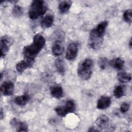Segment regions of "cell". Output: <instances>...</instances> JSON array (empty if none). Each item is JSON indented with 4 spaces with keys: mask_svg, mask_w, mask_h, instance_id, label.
Returning a JSON list of instances; mask_svg holds the SVG:
<instances>
[{
    "mask_svg": "<svg viewBox=\"0 0 132 132\" xmlns=\"http://www.w3.org/2000/svg\"><path fill=\"white\" fill-rule=\"evenodd\" d=\"M45 44L44 37L41 34L36 35L34 37L32 42L23 48V54L24 58L35 60Z\"/></svg>",
    "mask_w": 132,
    "mask_h": 132,
    "instance_id": "6da1fadb",
    "label": "cell"
},
{
    "mask_svg": "<svg viewBox=\"0 0 132 132\" xmlns=\"http://www.w3.org/2000/svg\"><path fill=\"white\" fill-rule=\"evenodd\" d=\"M93 67V61L90 58H86L78 64L77 73L81 79L87 80L90 78Z\"/></svg>",
    "mask_w": 132,
    "mask_h": 132,
    "instance_id": "7a4b0ae2",
    "label": "cell"
},
{
    "mask_svg": "<svg viewBox=\"0 0 132 132\" xmlns=\"http://www.w3.org/2000/svg\"><path fill=\"white\" fill-rule=\"evenodd\" d=\"M47 9L46 4L43 1H34L32 2L28 11V16L31 20H36L43 15Z\"/></svg>",
    "mask_w": 132,
    "mask_h": 132,
    "instance_id": "3957f363",
    "label": "cell"
},
{
    "mask_svg": "<svg viewBox=\"0 0 132 132\" xmlns=\"http://www.w3.org/2000/svg\"><path fill=\"white\" fill-rule=\"evenodd\" d=\"M75 110V104L72 100H68L65 105L57 107L55 111L57 115L60 117H65L67 114L74 112Z\"/></svg>",
    "mask_w": 132,
    "mask_h": 132,
    "instance_id": "277c9868",
    "label": "cell"
},
{
    "mask_svg": "<svg viewBox=\"0 0 132 132\" xmlns=\"http://www.w3.org/2000/svg\"><path fill=\"white\" fill-rule=\"evenodd\" d=\"M103 41V38L100 37L96 32L95 28L92 29L89 36L88 44L93 50H98L101 46Z\"/></svg>",
    "mask_w": 132,
    "mask_h": 132,
    "instance_id": "5b68a950",
    "label": "cell"
},
{
    "mask_svg": "<svg viewBox=\"0 0 132 132\" xmlns=\"http://www.w3.org/2000/svg\"><path fill=\"white\" fill-rule=\"evenodd\" d=\"M12 44V40L11 38L8 36H4L0 39V49L1 57H4L8 52L10 46Z\"/></svg>",
    "mask_w": 132,
    "mask_h": 132,
    "instance_id": "8992f818",
    "label": "cell"
},
{
    "mask_svg": "<svg viewBox=\"0 0 132 132\" xmlns=\"http://www.w3.org/2000/svg\"><path fill=\"white\" fill-rule=\"evenodd\" d=\"M10 126L15 128L17 131H28V126L27 124L23 121H21L20 120L16 118H13L10 121Z\"/></svg>",
    "mask_w": 132,
    "mask_h": 132,
    "instance_id": "52a82bcc",
    "label": "cell"
},
{
    "mask_svg": "<svg viewBox=\"0 0 132 132\" xmlns=\"http://www.w3.org/2000/svg\"><path fill=\"white\" fill-rule=\"evenodd\" d=\"M35 60L25 58L19 61L16 64V69L19 73H22L25 70L31 67L34 63Z\"/></svg>",
    "mask_w": 132,
    "mask_h": 132,
    "instance_id": "ba28073f",
    "label": "cell"
},
{
    "mask_svg": "<svg viewBox=\"0 0 132 132\" xmlns=\"http://www.w3.org/2000/svg\"><path fill=\"white\" fill-rule=\"evenodd\" d=\"M78 45L75 42L70 43L67 49L65 57L68 60H72L76 58L78 53Z\"/></svg>",
    "mask_w": 132,
    "mask_h": 132,
    "instance_id": "9c48e42d",
    "label": "cell"
},
{
    "mask_svg": "<svg viewBox=\"0 0 132 132\" xmlns=\"http://www.w3.org/2000/svg\"><path fill=\"white\" fill-rule=\"evenodd\" d=\"M14 86L11 81H5L1 86V93L5 96H10L14 92Z\"/></svg>",
    "mask_w": 132,
    "mask_h": 132,
    "instance_id": "30bf717a",
    "label": "cell"
},
{
    "mask_svg": "<svg viewBox=\"0 0 132 132\" xmlns=\"http://www.w3.org/2000/svg\"><path fill=\"white\" fill-rule=\"evenodd\" d=\"M109 123V119L107 116L103 114L98 116L95 121L96 125L97 127L102 130L103 128H105L108 125Z\"/></svg>",
    "mask_w": 132,
    "mask_h": 132,
    "instance_id": "8fae6325",
    "label": "cell"
},
{
    "mask_svg": "<svg viewBox=\"0 0 132 132\" xmlns=\"http://www.w3.org/2000/svg\"><path fill=\"white\" fill-rule=\"evenodd\" d=\"M111 103V99L109 97L102 96L98 99L96 107L99 109H105L110 105Z\"/></svg>",
    "mask_w": 132,
    "mask_h": 132,
    "instance_id": "7c38bea8",
    "label": "cell"
},
{
    "mask_svg": "<svg viewBox=\"0 0 132 132\" xmlns=\"http://www.w3.org/2000/svg\"><path fill=\"white\" fill-rule=\"evenodd\" d=\"M64 50L63 44L59 41H55L52 47V54L55 56H58L61 55L63 53Z\"/></svg>",
    "mask_w": 132,
    "mask_h": 132,
    "instance_id": "4fadbf2b",
    "label": "cell"
},
{
    "mask_svg": "<svg viewBox=\"0 0 132 132\" xmlns=\"http://www.w3.org/2000/svg\"><path fill=\"white\" fill-rule=\"evenodd\" d=\"M54 22V16L52 14H47L41 20L40 22L41 26L46 29L50 27Z\"/></svg>",
    "mask_w": 132,
    "mask_h": 132,
    "instance_id": "5bb4252c",
    "label": "cell"
},
{
    "mask_svg": "<svg viewBox=\"0 0 132 132\" xmlns=\"http://www.w3.org/2000/svg\"><path fill=\"white\" fill-rule=\"evenodd\" d=\"M51 95L56 98H60L63 95V90L61 86L59 85L53 86L50 89Z\"/></svg>",
    "mask_w": 132,
    "mask_h": 132,
    "instance_id": "9a60e30c",
    "label": "cell"
},
{
    "mask_svg": "<svg viewBox=\"0 0 132 132\" xmlns=\"http://www.w3.org/2000/svg\"><path fill=\"white\" fill-rule=\"evenodd\" d=\"M109 65L115 69L121 70L124 65V61L121 58H116L109 61Z\"/></svg>",
    "mask_w": 132,
    "mask_h": 132,
    "instance_id": "2e32d148",
    "label": "cell"
},
{
    "mask_svg": "<svg viewBox=\"0 0 132 132\" xmlns=\"http://www.w3.org/2000/svg\"><path fill=\"white\" fill-rule=\"evenodd\" d=\"M107 26L108 22L107 21H104L99 23L95 28L96 32L100 37L103 38Z\"/></svg>",
    "mask_w": 132,
    "mask_h": 132,
    "instance_id": "e0dca14e",
    "label": "cell"
},
{
    "mask_svg": "<svg viewBox=\"0 0 132 132\" xmlns=\"http://www.w3.org/2000/svg\"><path fill=\"white\" fill-rule=\"evenodd\" d=\"M30 98L28 94H25L22 95H20L14 98L15 103L20 106H23L25 105L29 101Z\"/></svg>",
    "mask_w": 132,
    "mask_h": 132,
    "instance_id": "ac0fdd59",
    "label": "cell"
},
{
    "mask_svg": "<svg viewBox=\"0 0 132 132\" xmlns=\"http://www.w3.org/2000/svg\"><path fill=\"white\" fill-rule=\"evenodd\" d=\"M72 2L70 1H63L58 5V9L60 13H65L69 11L72 5Z\"/></svg>",
    "mask_w": 132,
    "mask_h": 132,
    "instance_id": "d6986e66",
    "label": "cell"
},
{
    "mask_svg": "<svg viewBox=\"0 0 132 132\" xmlns=\"http://www.w3.org/2000/svg\"><path fill=\"white\" fill-rule=\"evenodd\" d=\"M117 77L118 80L122 83L128 82L130 81L131 76L130 74L124 72H120L118 73Z\"/></svg>",
    "mask_w": 132,
    "mask_h": 132,
    "instance_id": "ffe728a7",
    "label": "cell"
},
{
    "mask_svg": "<svg viewBox=\"0 0 132 132\" xmlns=\"http://www.w3.org/2000/svg\"><path fill=\"white\" fill-rule=\"evenodd\" d=\"M55 67L57 71L61 75L64 74L65 71V65L63 61L61 58H57L55 61Z\"/></svg>",
    "mask_w": 132,
    "mask_h": 132,
    "instance_id": "44dd1931",
    "label": "cell"
},
{
    "mask_svg": "<svg viewBox=\"0 0 132 132\" xmlns=\"http://www.w3.org/2000/svg\"><path fill=\"white\" fill-rule=\"evenodd\" d=\"M124 89L121 85L116 86L113 90V95L116 98H120L124 95Z\"/></svg>",
    "mask_w": 132,
    "mask_h": 132,
    "instance_id": "7402d4cb",
    "label": "cell"
},
{
    "mask_svg": "<svg viewBox=\"0 0 132 132\" xmlns=\"http://www.w3.org/2000/svg\"><path fill=\"white\" fill-rule=\"evenodd\" d=\"M12 13L14 16L19 17L22 15L23 13V9L20 6L15 5L12 9Z\"/></svg>",
    "mask_w": 132,
    "mask_h": 132,
    "instance_id": "603a6c76",
    "label": "cell"
},
{
    "mask_svg": "<svg viewBox=\"0 0 132 132\" xmlns=\"http://www.w3.org/2000/svg\"><path fill=\"white\" fill-rule=\"evenodd\" d=\"M99 67L101 69H105L109 65V61L106 57H101L98 61Z\"/></svg>",
    "mask_w": 132,
    "mask_h": 132,
    "instance_id": "cb8c5ba5",
    "label": "cell"
},
{
    "mask_svg": "<svg viewBox=\"0 0 132 132\" xmlns=\"http://www.w3.org/2000/svg\"><path fill=\"white\" fill-rule=\"evenodd\" d=\"M131 13L132 11L131 9H128L126 10V11H124L123 15V18L126 22L128 23H131Z\"/></svg>",
    "mask_w": 132,
    "mask_h": 132,
    "instance_id": "d4e9b609",
    "label": "cell"
},
{
    "mask_svg": "<svg viewBox=\"0 0 132 132\" xmlns=\"http://www.w3.org/2000/svg\"><path fill=\"white\" fill-rule=\"evenodd\" d=\"M130 107V105L129 103L124 102L122 104L120 107V111L122 113H125L126 112L127 110H128L129 108Z\"/></svg>",
    "mask_w": 132,
    "mask_h": 132,
    "instance_id": "484cf974",
    "label": "cell"
},
{
    "mask_svg": "<svg viewBox=\"0 0 132 132\" xmlns=\"http://www.w3.org/2000/svg\"><path fill=\"white\" fill-rule=\"evenodd\" d=\"M101 130L100 129L98 128H95L94 127H91L88 129V131H99Z\"/></svg>",
    "mask_w": 132,
    "mask_h": 132,
    "instance_id": "4316f807",
    "label": "cell"
},
{
    "mask_svg": "<svg viewBox=\"0 0 132 132\" xmlns=\"http://www.w3.org/2000/svg\"><path fill=\"white\" fill-rule=\"evenodd\" d=\"M4 114L3 113V110L2 109V108L1 109V112H0V117H1V119L2 120L3 117H4Z\"/></svg>",
    "mask_w": 132,
    "mask_h": 132,
    "instance_id": "83f0119b",
    "label": "cell"
},
{
    "mask_svg": "<svg viewBox=\"0 0 132 132\" xmlns=\"http://www.w3.org/2000/svg\"><path fill=\"white\" fill-rule=\"evenodd\" d=\"M129 45V47H130V48H131V39H130Z\"/></svg>",
    "mask_w": 132,
    "mask_h": 132,
    "instance_id": "f1b7e54d",
    "label": "cell"
}]
</instances>
